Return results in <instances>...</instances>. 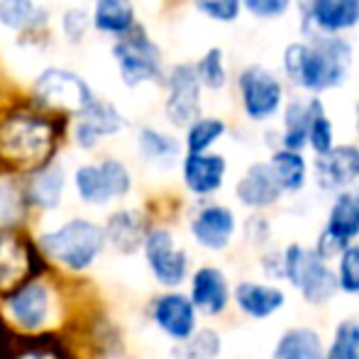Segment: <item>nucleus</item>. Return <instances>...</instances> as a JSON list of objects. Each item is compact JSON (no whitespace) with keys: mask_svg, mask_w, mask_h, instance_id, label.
I'll list each match as a JSON object with an SVG mask.
<instances>
[{"mask_svg":"<svg viewBox=\"0 0 359 359\" xmlns=\"http://www.w3.org/2000/svg\"><path fill=\"white\" fill-rule=\"evenodd\" d=\"M242 8H247V13H252L255 18L271 20L284 15L291 8V0H242Z\"/></svg>","mask_w":359,"mask_h":359,"instance_id":"39","label":"nucleus"},{"mask_svg":"<svg viewBox=\"0 0 359 359\" xmlns=\"http://www.w3.org/2000/svg\"><path fill=\"white\" fill-rule=\"evenodd\" d=\"M103 232L118 250L135 252L147 237L144 217L140 215L137 210H118V213L110 215Z\"/></svg>","mask_w":359,"mask_h":359,"instance_id":"24","label":"nucleus"},{"mask_svg":"<svg viewBox=\"0 0 359 359\" xmlns=\"http://www.w3.org/2000/svg\"><path fill=\"white\" fill-rule=\"evenodd\" d=\"M76 194L88 205H108L123 198L133 189V176L120 159H103L98 164H83L74 171Z\"/></svg>","mask_w":359,"mask_h":359,"instance_id":"6","label":"nucleus"},{"mask_svg":"<svg viewBox=\"0 0 359 359\" xmlns=\"http://www.w3.org/2000/svg\"><path fill=\"white\" fill-rule=\"evenodd\" d=\"M227 301H230V288L222 271L215 266H203L194 274L191 281V303L205 316H217L225 311Z\"/></svg>","mask_w":359,"mask_h":359,"instance_id":"20","label":"nucleus"},{"mask_svg":"<svg viewBox=\"0 0 359 359\" xmlns=\"http://www.w3.org/2000/svg\"><path fill=\"white\" fill-rule=\"evenodd\" d=\"M90 29V15L83 8H69L62 15V32L69 42H81Z\"/></svg>","mask_w":359,"mask_h":359,"instance_id":"38","label":"nucleus"},{"mask_svg":"<svg viewBox=\"0 0 359 359\" xmlns=\"http://www.w3.org/2000/svg\"><path fill=\"white\" fill-rule=\"evenodd\" d=\"M64 184H67V176H64V166L59 164H44L42 169L34 171V176L27 184V201L34 203L37 208L52 210L59 205L64 196Z\"/></svg>","mask_w":359,"mask_h":359,"instance_id":"23","label":"nucleus"},{"mask_svg":"<svg viewBox=\"0 0 359 359\" xmlns=\"http://www.w3.org/2000/svg\"><path fill=\"white\" fill-rule=\"evenodd\" d=\"M337 286L347 293H359V245H347L340 252Z\"/></svg>","mask_w":359,"mask_h":359,"instance_id":"35","label":"nucleus"},{"mask_svg":"<svg viewBox=\"0 0 359 359\" xmlns=\"http://www.w3.org/2000/svg\"><path fill=\"white\" fill-rule=\"evenodd\" d=\"M194 3L205 18L215 22H235L242 10V0H194Z\"/></svg>","mask_w":359,"mask_h":359,"instance_id":"37","label":"nucleus"},{"mask_svg":"<svg viewBox=\"0 0 359 359\" xmlns=\"http://www.w3.org/2000/svg\"><path fill=\"white\" fill-rule=\"evenodd\" d=\"M274 359H323L320 337L311 327L288 330L276 345Z\"/></svg>","mask_w":359,"mask_h":359,"instance_id":"29","label":"nucleus"},{"mask_svg":"<svg viewBox=\"0 0 359 359\" xmlns=\"http://www.w3.org/2000/svg\"><path fill=\"white\" fill-rule=\"evenodd\" d=\"M154 323L174 340H189L196 330V306L181 293H166L154 303Z\"/></svg>","mask_w":359,"mask_h":359,"instance_id":"16","label":"nucleus"},{"mask_svg":"<svg viewBox=\"0 0 359 359\" xmlns=\"http://www.w3.org/2000/svg\"><path fill=\"white\" fill-rule=\"evenodd\" d=\"M113 62L118 76L128 88H137L161 76V49L151 42L144 27L135 25L130 32L115 37Z\"/></svg>","mask_w":359,"mask_h":359,"instance_id":"4","label":"nucleus"},{"mask_svg":"<svg viewBox=\"0 0 359 359\" xmlns=\"http://www.w3.org/2000/svg\"><path fill=\"white\" fill-rule=\"evenodd\" d=\"M316 176L323 191H342L359 181V147L332 144L325 154H318Z\"/></svg>","mask_w":359,"mask_h":359,"instance_id":"15","label":"nucleus"},{"mask_svg":"<svg viewBox=\"0 0 359 359\" xmlns=\"http://www.w3.org/2000/svg\"><path fill=\"white\" fill-rule=\"evenodd\" d=\"M59 125L32 110L10 113L0 123V161L20 171H37L57 151Z\"/></svg>","mask_w":359,"mask_h":359,"instance_id":"2","label":"nucleus"},{"mask_svg":"<svg viewBox=\"0 0 359 359\" xmlns=\"http://www.w3.org/2000/svg\"><path fill=\"white\" fill-rule=\"evenodd\" d=\"M352 67V47L350 42L340 39L337 34L311 39V42L288 44L284 52L286 76L296 86L313 93L330 90L345 83Z\"/></svg>","mask_w":359,"mask_h":359,"instance_id":"1","label":"nucleus"},{"mask_svg":"<svg viewBox=\"0 0 359 359\" xmlns=\"http://www.w3.org/2000/svg\"><path fill=\"white\" fill-rule=\"evenodd\" d=\"M308 144L313 147L316 154H325L332 147V123L323 110L320 100H313L311 125H308Z\"/></svg>","mask_w":359,"mask_h":359,"instance_id":"33","label":"nucleus"},{"mask_svg":"<svg viewBox=\"0 0 359 359\" xmlns=\"http://www.w3.org/2000/svg\"><path fill=\"white\" fill-rule=\"evenodd\" d=\"M135 25H137V18H135L133 0H95L93 13H90V27H95L98 32L120 37L130 32Z\"/></svg>","mask_w":359,"mask_h":359,"instance_id":"22","label":"nucleus"},{"mask_svg":"<svg viewBox=\"0 0 359 359\" xmlns=\"http://www.w3.org/2000/svg\"><path fill=\"white\" fill-rule=\"evenodd\" d=\"M0 25L13 32H29L47 25V10L34 0H0Z\"/></svg>","mask_w":359,"mask_h":359,"instance_id":"26","label":"nucleus"},{"mask_svg":"<svg viewBox=\"0 0 359 359\" xmlns=\"http://www.w3.org/2000/svg\"><path fill=\"white\" fill-rule=\"evenodd\" d=\"M281 259H284V276L313 306L330 301L340 288L337 274L325 264L323 257L316 255V250H303L298 245H291Z\"/></svg>","mask_w":359,"mask_h":359,"instance_id":"5","label":"nucleus"},{"mask_svg":"<svg viewBox=\"0 0 359 359\" xmlns=\"http://www.w3.org/2000/svg\"><path fill=\"white\" fill-rule=\"evenodd\" d=\"M313 113V100L311 103H301V100H291L284 110V142L286 149H303L308 142V125H311Z\"/></svg>","mask_w":359,"mask_h":359,"instance_id":"30","label":"nucleus"},{"mask_svg":"<svg viewBox=\"0 0 359 359\" xmlns=\"http://www.w3.org/2000/svg\"><path fill=\"white\" fill-rule=\"evenodd\" d=\"M308 18L323 34H340L359 25V0H308Z\"/></svg>","mask_w":359,"mask_h":359,"instance_id":"18","label":"nucleus"},{"mask_svg":"<svg viewBox=\"0 0 359 359\" xmlns=\"http://www.w3.org/2000/svg\"><path fill=\"white\" fill-rule=\"evenodd\" d=\"M284 194L276 181L274 171L269 164H252L245 171V176L237 184V198L247 205V208H266L274 205L279 201V196Z\"/></svg>","mask_w":359,"mask_h":359,"instance_id":"19","label":"nucleus"},{"mask_svg":"<svg viewBox=\"0 0 359 359\" xmlns=\"http://www.w3.org/2000/svg\"><path fill=\"white\" fill-rule=\"evenodd\" d=\"M201 81L191 64H176L166 76V118L176 128H189L201 115Z\"/></svg>","mask_w":359,"mask_h":359,"instance_id":"8","label":"nucleus"},{"mask_svg":"<svg viewBox=\"0 0 359 359\" xmlns=\"http://www.w3.org/2000/svg\"><path fill=\"white\" fill-rule=\"evenodd\" d=\"M196 76H198L201 86L208 90H220L227 83V69H225V54L222 49H208L196 64Z\"/></svg>","mask_w":359,"mask_h":359,"instance_id":"32","label":"nucleus"},{"mask_svg":"<svg viewBox=\"0 0 359 359\" xmlns=\"http://www.w3.org/2000/svg\"><path fill=\"white\" fill-rule=\"evenodd\" d=\"M357 235H359V196L340 194L330 208L325 230L318 237L316 255L323 257V259H330V257L340 255Z\"/></svg>","mask_w":359,"mask_h":359,"instance_id":"10","label":"nucleus"},{"mask_svg":"<svg viewBox=\"0 0 359 359\" xmlns=\"http://www.w3.org/2000/svg\"><path fill=\"white\" fill-rule=\"evenodd\" d=\"M325 359H359V325L355 320L340 323Z\"/></svg>","mask_w":359,"mask_h":359,"instance_id":"34","label":"nucleus"},{"mask_svg":"<svg viewBox=\"0 0 359 359\" xmlns=\"http://www.w3.org/2000/svg\"><path fill=\"white\" fill-rule=\"evenodd\" d=\"M271 171H274L276 181H279L281 191H288V194H296L306 186V159L298 154L296 149H279L274 151L269 161Z\"/></svg>","mask_w":359,"mask_h":359,"instance_id":"28","label":"nucleus"},{"mask_svg":"<svg viewBox=\"0 0 359 359\" xmlns=\"http://www.w3.org/2000/svg\"><path fill=\"white\" fill-rule=\"evenodd\" d=\"M34 98L42 105L64 113L81 115L98 95L88 86L83 76L69 72V69H44L34 81Z\"/></svg>","mask_w":359,"mask_h":359,"instance_id":"7","label":"nucleus"},{"mask_svg":"<svg viewBox=\"0 0 359 359\" xmlns=\"http://www.w3.org/2000/svg\"><path fill=\"white\" fill-rule=\"evenodd\" d=\"M357 130H359V105H357Z\"/></svg>","mask_w":359,"mask_h":359,"instance_id":"40","label":"nucleus"},{"mask_svg":"<svg viewBox=\"0 0 359 359\" xmlns=\"http://www.w3.org/2000/svg\"><path fill=\"white\" fill-rule=\"evenodd\" d=\"M227 164L220 154L210 151H189L184 159V181L191 194L210 196L222 186Z\"/></svg>","mask_w":359,"mask_h":359,"instance_id":"17","label":"nucleus"},{"mask_svg":"<svg viewBox=\"0 0 359 359\" xmlns=\"http://www.w3.org/2000/svg\"><path fill=\"white\" fill-rule=\"evenodd\" d=\"M240 98L242 108H245L247 118L252 120H266L279 110L281 98H284V88H281L279 79L264 67H247L240 74Z\"/></svg>","mask_w":359,"mask_h":359,"instance_id":"9","label":"nucleus"},{"mask_svg":"<svg viewBox=\"0 0 359 359\" xmlns=\"http://www.w3.org/2000/svg\"><path fill=\"white\" fill-rule=\"evenodd\" d=\"M191 232L205 250H222L235 232V215L222 205H208L194 217Z\"/></svg>","mask_w":359,"mask_h":359,"instance_id":"21","label":"nucleus"},{"mask_svg":"<svg viewBox=\"0 0 359 359\" xmlns=\"http://www.w3.org/2000/svg\"><path fill=\"white\" fill-rule=\"evenodd\" d=\"M105 245V232L100 225L86 217H74L64 222L62 227L52 232H44L39 237V247L44 255H49L54 262L64 264L67 269L83 271L98 259Z\"/></svg>","mask_w":359,"mask_h":359,"instance_id":"3","label":"nucleus"},{"mask_svg":"<svg viewBox=\"0 0 359 359\" xmlns=\"http://www.w3.org/2000/svg\"><path fill=\"white\" fill-rule=\"evenodd\" d=\"M144 255L151 266V274L164 286H179L189 271V257L174 245L169 230H151L144 237Z\"/></svg>","mask_w":359,"mask_h":359,"instance_id":"11","label":"nucleus"},{"mask_svg":"<svg viewBox=\"0 0 359 359\" xmlns=\"http://www.w3.org/2000/svg\"><path fill=\"white\" fill-rule=\"evenodd\" d=\"M22 205H25V196L18 191V186L3 181L0 184V222L3 225H13L22 217Z\"/></svg>","mask_w":359,"mask_h":359,"instance_id":"36","label":"nucleus"},{"mask_svg":"<svg viewBox=\"0 0 359 359\" xmlns=\"http://www.w3.org/2000/svg\"><path fill=\"white\" fill-rule=\"evenodd\" d=\"M52 293L44 284H25L10 291L5 301L10 320L22 330H39L49 323L52 316Z\"/></svg>","mask_w":359,"mask_h":359,"instance_id":"12","label":"nucleus"},{"mask_svg":"<svg viewBox=\"0 0 359 359\" xmlns=\"http://www.w3.org/2000/svg\"><path fill=\"white\" fill-rule=\"evenodd\" d=\"M37 271L34 247L15 232H0V291L10 293Z\"/></svg>","mask_w":359,"mask_h":359,"instance_id":"13","label":"nucleus"},{"mask_svg":"<svg viewBox=\"0 0 359 359\" xmlns=\"http://www.w3.org/2000/svg\"><path fill=\"white\" fill-rule=\"evenodd\" d=\"M137 151L144 156V161L156 166H171L179 159L181 144L176 137L161 133L154 128H142L137 133Z\"/></svg>","mask_w":359,"mask_h":359,"instance_id":"27","label":"nucleus"},{"mask_svg":"<svg viewBox=\"0 0 359 359\" xmlns=\"http://www.w3.org/2000/svg\"><path fill=\"white\" fill-rule=\"evenodd\" d=\"M125 130V118L113 103L95 98L88 108L81 115H76V128L74 140L81 149H95L103 137H113V135Z\"/></svg>","mask_w":359,"mask_h":359,"instance_id":"14","label":"nucleus"},{"mask_svg":"<svg viewBox=\"0 0 359 359\" xmlns=\"http://www.w3.org/2000/svg\"><path fill=\"white\" fill-rule=\"evenodd\" d=\"M225 123L220 118H196L189 125V133H186V147L189 151H208L217 140L225 135Z\"/></svg>","mask_w":359,"mask_h":359,"instance_id":"31","label":"nucleus"},{"mask_svg":"<svg viewBox=\"0 0 359 359\" xmlns=\"http://www.w3.org/2000/svg\"><path fill=\"white\" fill-rule=\"evenodd\" d=\"M237 306L242 313L252 318H269L284 306V293L274 286H262V284H240L235 291Z\"/></svg>","mask_w":359,"mask_h":359,"instance_id":"25","label":"nucleus"}]
</instances>
